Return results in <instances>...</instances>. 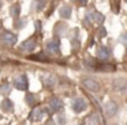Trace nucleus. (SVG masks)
Wrapping results in <instances>:
<instances>
[{
	"label": "nucleus",
	"mask_w": 127,
	"mask_h": 125,
	"mask_svg": "<svg viewBox=\"0 0 127 125\" xmlns=\"http://www.w3.org/2000/svg\"><path fill=\"white\" fill-rule=\"evenodd\" d=\"M26 102H28L30 106H34V105H36V102H37L36 96H34L33 94H28V95H26Z\"/></svg>",
	"instance_id": "nucleus-17"
},
{
	"label": "nucleus",
	"mask_w": 127,
	"mask_h": 125,
	"mask_svg": "<svg viewBox=\"0 0 127 125\" xmlns=\"http://www.w3.org/2000/svg\"><path fill=\"white\" fill-rule=\"evenodd\" d=\"M15 28L17 29H21V28H23V26H25V19H19V21H15Z\"/></svg>",
	"instance_id": "nucleus-20"
},
{
	"label": "nucleus",
	"mask_w": 127,
	"mask_h": 125,
	"mask_svg": "<svg viewBox=\"0 0 127 125\" xmlns=\"http://www.w3.org/2000/svg\"><path fill=\"white\" fill-rule=\"evenodd\" d=\"M0 26H1V25H0Z\"/></svg>",
	"instance_id": "nucleus-28"
},
{
	"label": "nucleus",
	"mask_w": 127,
	"mask_h": 125,
	"mask_svg": "<svg viewBox=\"0 0 127 125\" xmlns=\"http://www.w3.org/2000/svg\"><path fill=\"white\" fill-rule=\"evenodd\" d=\"M47 50L51 54H59L60 52V41L59 39H52L47 43Z\"/></svg>",
	"instance_id": "nucleus-4"
},
{
	"label": "nucleus",
	"mask_w": 127,
	"mask_h": 125,
	"mask_svg": "<svg viewBox=\"0 0 127 125\" xmlns=\"http://www.w3.org/2000/svg\"><path fill=\"white\" fill-rule=\"evenodd\" d=\"M112 87L115 91H123V89H126V81H124V78H116L115 81L112 83Z\"/></svg>",
	"instance_id": "nucleus-12"
},
{
	"label": "nucleus",
	"mask_w": 127,
	"mask_h": 125,
	"mask_svg": "<svg viewBox=\"0 0 127 125\" xmlns=\"http://www.w3.org/2000/svg\"><path fill=\"white\" fill-rule=\"evenodd\" d=\"M1 40H3L4 43H7V44H10V45H14V44H17V41H18V36L14 34L12 32H4V33L1 34Z\"/></svg>",
	"instance_id": "nucleus-6"
},
{
	"label": "nucleus",
	"mask_w": 127,
	"mask_h": 125,
	"mask_svg": "<svg viewBox=\"0 0 127 125\" xmlns=\"http://www.w3.org/2000/svg\"><path fill=\"white\" fill-rule=\"evenodd\" d=\"M42 81H44V84L47 87H53L56 84V78H55V76H51V74H48V76H45L44 78H42Z\"/></svg>",
	"instance_id": "nucleus-15"
},
{
	"label": "nucleus",
	"mask_w": 127,
	"mask_h": 125,
	"mask_svg": "<svg viewBox=\"0 0 127 125\" xmlns=\"http://www.w3.org/2000/svg\"><path fill=\"white\" fill-rule=\"evenodd\" d=\"M88 18L92 21L93 23H98V25H101L102 22L105 21V17L102 14H100L98 11H96V10H93V11H89L88 12Z\"/></svg>",
	"instance_id": "nucleus-5"
},
{
	"label": "nucleus",
	"mask_w": 127,
	"mask_h": 125,
	"mask_svg": "<svg viewBox=\"0 0 127 125\" xmlns=\"http://www.w3.org/2000/svg\"><path fill=\"white\" fill-rule=\"evenodd\" d=\"M0 120H1V116H0Z\"/></svg>",
	"instance_id": "nucleus-26"
},
{
	"label": "nucleus",
	"mask_w": 127,
	"mask_h": 125,
	"mask_svg": "<svg viewBox=\"0 0 127 125\" xmlns=\"http://www.w3.org/2000/svg\"><path fill=\"white\" fill-rule=\"evenodd\" d=\"M97 34H98V37H104L105 34H107V30H105L104 28H100L98 30H97Z\"/></svg>",
	"instance_id": "nucleus-22"
},
{
	"label": "nucleus",
	"mask_w": 127,
	"mask_h": 125,
	"mask_svg": "<svg viewBox=\"0 0 127 125\" xmlns=\"http://www.w3.org/2000/svg\"><path fill=\"white\" fill-rule=\"evenodd\" d=\"M88 122H89L88 125H97L98 124V117H97V114H92L90 118L88 120Z\"/></svg>",
	"instance_id": "nucleus-18"
},
{
	"label": "nucleus",
	"mask_w": 127,
	"mask_h": 125,
	"mask_svg": "<svg viewBox=\"0 0 127 125\" xmlns=\"http://www.w3.org/2000/svg\"><path fill=\"white\" fill-rule=\"evenodd\" d=\"M1 109H3L4 111H12L14 110V105H12V102L10 99H4L3 102H1Z\"/></svg>",
	"instance_id": "nucleus-16"
},
{
	"label": "nucleus",
	"mask_w": 127,
	"mask_h": 125,
	"mask_svg": "<svg viewBox=\"0 0 127 125\" xmlns=\"http://www.w3.org/2000/svg\"><path fill=\"white\" fill-rule=\"evenodd\" d=\"M14 84H15V87H17L18 89H21V91H28L29 81H28V77H26L25 74H22V76H18V77L15 78Z\"/></svg>",
	"instance_id": "nucleus-3"
},
{
	"label": "nucleus",
	"mask_w": 127,
	"mask_h": 125,
	"mask_svg": "<svg viewBox=\"0 0 127 125\" xmlns=\"http://www.w3.org/2000/svg\"><path fill=\"white\" fill-rule=\"evenodd\" d=\"M36 40L34 39H29L26 40V41L22 43V45H21V50L22 51H33L34 48H36Z\"/></svg>",
	"instance_id": "nucleus-11"
},
{
	"label": "nucleus",
	"mask_w": 127,
	"mask_h": 125,
	"mask_svg": "<svg viewBox=\"0 0 127 125\" xmlns=\"http://www.w3.org/2000/svg\"><path fill=\"white\" fill-rule=\"evenodd\" d=\"M8 1H11V0H8Z\"/></svg>",
	"instance_id": "nucleus-27"
},
{
	"label": "nucleus",
	"mask_w": 127,
	"mask_h": 125,
	"mask_svg": "<svg viewBox=\"0 0 127 125\" xmlns=\"http://www.w3.org/2000/svg\"><path fill=\"white\" fill-rule=\"evenodd\" d=\"M32 59H37V61H42V62H47L48 58H45L44 54H37V55H32Z\"/></svg>",
	"instance_id": "nucleus-19"
},
{
	"label": "nucleus",
	"mask_w": 127,
	"mask_h": 125,
	"mask_svg": "<svg viewBox=\"0 0 127 125\" xmlns=\"http://www.w3.org/2000/svg\"><path fill=\"white\" fill-rule=\"evenodd\" d=\"M44 6H45V0H37V10H42L44 8Z\"/></svg>",
	"instance_id": "nucleus-21"
},
{
	"label": "nucleus",
	"mask_w": 127,
	"mask_h": 125,
	"mask_svg": "<svg viewBox=\"0 0 127 125\" xmlns=\"http://www.w3.org/2000/svg\"><path fill=\"white\" fill-rule=\"evenodd\" d=\"M104 109H105V113H107V116H108V117H112V116H115L116 111H118V105H116L113 100H108V102L105 103Z\"/></svg>",
	"instance_id": "nucleus-8"
},
{
	"label": "nucleus",
	"mask_w": 127,
	"mask_h": 125,
	"mask_svg": "<svg viewBox=\"0 0 127 125\" xmlns=\"http://www.w3.org/2000/svg\"><path fill=\"white\" fill-rule=\"evenodd\" d=\"M111 56V50L107 47V45H101V47L97 50V58L100 61H108Z\"/></svg>",
	"instance_id": "nucleus-7"
},
{
	"label": "nucleus",
	"mask_w": 127,
	"mask_h": 125,
	"mask_svg": "<svg viewBox=\"0 0 127 125\" xmlns=\"http://www.w3.org/2000/svg\"><path fill=\"white\" fill-rule=\"evenodd\" d=\"M44 114H45V111L42 110V109H40V107H37V109H34L33 111L30 113V116H29V118L32 120V121H40V120H42V117H44Z\"/></svg>",
	"instance_id": "nucleus-10"
},
{
	"label": "nucleus",
	"mask_w": 127,
	"mask_h": 125,
	"mask_svg": "<svg viewBox=\"0 0 127 125\" xmlns=\"http://www.w3.org/2000/svg\"><path fill=\"white\" fill-rule=\"evenodd\" d=\"M86 102L85 99H82V98H77V99H72L71 102V107L72 110L75 111V113H81V111H83L86 109Z\"/></svg>",
	"instance_id": "nucleus-2"
},
{
	"label": "nucleus",
	"mask_w": 127,
	"mask_h": 125,
	"mask_svg": "<svg viewBox=\"0 0 127 125\" xmlns=\"http://www.w3.org/2000/svg\"><path fill=\"white\" fill-rule=\"evenodd\" d=\"M60 17H62V18H66V19H68V18L71 17V7L67 6V4L62 6V8H60Z\"/></svg>",
	"instance_id": "nucleus-13"
},
{
	"label": "nucleus",
	"mask_w": 127,
	"mask_h": 125,
	"mask_svg": "<svg viewBox=\"0 0 127 125\" xmlns=\"http://www.w3.org/2000/svg\"><path fill=\"white\" fill-rule=\"evenodd\" d=\"M47 125H55V122H53V121H52V120H49V121H48V122H47Z\"/></svg>",
	"instance_id": "nucleus-23"
},
{
	"label": "nucleus",
	"mask_w": 127,
	"mask_h": 125,
	"mask_svg": "<svg viewBox=\"0 0 127 125\" xmlns=\"http://www.w3.org/2000/svg\"><path fill=\"white\" fill-rule=\"evenodd\" d=\"M19 12H21V4H18V3L12 4L11 8H10V14H11V17L17 19V18L19 17Z\"/></svg>",
	"instance_id": "nucleus-14"
},
{
	"label": "nucleus",
	"mask_w": 127,
	"mask_h": 125,
	"mask_svg": "<svg viewBox=\"0 0 127 125\" xmlns=\"http://www.w3.org/2000/svg\"><path fill=\"white\" fill-rule=\"evenodd\" d=\"M62 106H63V102H62L60 99H58V98H52V99L49 100V110H51V113H58V111L62 109Z\"/></svg>",
	"instance_id": "nucleus-9"
},
{
	"label": "nucleus",
	"mask_w": 127,
	"mask_h": 125,
	"mask_svg": "<svg viewBox=\"0 0 127 125\" xmlns=\"http://www.w3.org/2000/svg\"><path fill=\"white\" fill-rule=\"evenodd\" d=\"M79 1H81V4H85L86 3V0H79Z\"/></svg>",
	"instance_id": "nucleus-24"
},
{
	"label": "nucleus",
	"mask_w": 127,
	"mask_h": 125,
	"mask_svg": "<svg viewBox=\"0 0 127 125\" xmlns=\"http://www.w3.org/2000/svg\"><path fill=\"white\" fill-rule=\"evenodd\" d=\"M82 85L92 92H98L100 91V84L97 83L94 78H89V77L82 78Z\"/></svg>",
	"instance_id": "nucleus-1"
},
{
	"label": "nucleus",
	"mask_w": 127,
	"mask_h": 125,
	"mask_svg": "<svg viewBox=\"0 0 127 125\" xmlns=\"http://www.w3.org/2000/svg\"><path fill=\"white\" fill-rule=\"evenodd\" d=\"M0 7H1V1H0Z\"/></svg>",
	"instance_id": "nucleus-25"
}]
</instances>
